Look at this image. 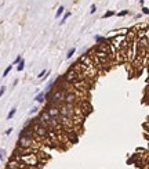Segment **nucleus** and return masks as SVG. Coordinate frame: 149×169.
Returning a JSON list of instances; mask_svg holds the SVG:
<instances>
[{"instance_id": "f257e3e1", "label": "nucleus", "mask_w": 149, "mask_h": 169, "mask_svg": "<svg viewBox=\"0 0 149 169\" xmlns=\"http://www.w3.org/2000/svg\"><path fill=\"white\" fill-rule=\"evenodd\" d=\"M46 108H47V112H49L53 118H57V117L59 115V108H58V107H55L53 103H49Z\"/></svg>"}, {"instance_id": "f03ea898", "label": "nucleus", "mask_w": 149, "mask_h": 169, "mask_svg": "<svg viewBox=\"0 0 149 169\" xmlns=\"http://www.w3.org/2000/svg\"><path fill=\"white\" fill-rule=\"evenodd\" d=\"M35 100L37 101V103H43L44 100H46V92H42V93H39L35 97Z\"/></svg>"}, {"instance_id": "7ed1b4c3", "label": "nucleus", "mask_w": 149, "mask_h": 169, "mask_svg": "<svg viewBox=\"0 0 149 169\" xmlns=\"http://www.w3.org/2000/svg\"><path fill=\"white\" fill-rule=\"evenodd\" d=\"M24 68H25V60L24 58H21V60L18 61V65H17V71L21 72V71H24Z\"/></svg>"}, {"instance_id": "20e7f679", "label": "nucleus", "mask_w": 149, "mask_h": 169, "mask_svg": "<svg viewBox=\"0 0 149 169\" xmlns=\"http://www.w3.org/2000/svg\"><path fill=\"white\" fill-rule=\"evenodd\" d=\"M64 11H65V7L61 6L59 8H58V10H57V14H55V17H57V18H59V17L62 15V14H64Z\"/></svg>"}, {"instance_id": "39448f33", "label": "nucleus", "mask_w": 149, "mask_h": 169, "mask_svg": "<svg viewBox=\"0 0 149 169\" xmlns=\"http://www.w3.org/2000/svg\"><path fill=\"white\" fill-rule=\"evenodd\" d=\"M15 112H17V108H12L11 111L8 112V115H7V119H12V117L15 115Z\"/></svg>"}, {"instance_id": "423d86ee", "label": "nucleus", "mask_w": 149, "mask_h": 169, "mask_svg": "<svg viewBox=\"0 0 149 169\" xmlns=\"http://www.w3.org/2000/svg\"><path fill=\"white\" fill-rule=\"evenodd\" d=\"M11 69H12V65H11V64H10V65H8V67H7V68L4 69V72H3V76L6 78V76L8 75V74H10V71H11Z\"/></svg>"}, {"instance_id": "0eeeda50", "label": "nucleus", "mask_w": 149, "mask_h": 169, "mask_svg": "<svg viewBox=\"0 0 149 169\" xmlns=\"http://www.w3.org/2000/svg\"><path fill=\"white\" fill-rule=\"evenodd\" d=\"M69 17H70V13H66V14H65V15H64V18H62V21L59 22V25H64V24H65V21H66Z\"/></svg>"}, {"instance_id": "6e6552de", "label": "nucleus", "mask_w": 149, "mask_h": 169, "mask_svg": "<svg viewBox=\"0 0 149 169\" xmlns=\"http://www.w3.org/2000/svg\"><path fill=\"white\" fill-rule=\"evenodd\" d=\"M74 51H76V49H74V47H72V49L68 51V54H66V58H70V57L74 54Z\"/></svg>"}, {"instance_id": "1a4fd4ad", "label": "nucleus", "mask_w": 149, "mask_h": 169, "mask_svg": "<svg viewBox=\"0 0 149 169\" xmlns=\"http://www.w3.org/2000/svg\"><path fill=\"white\" fill-rule=\"evenodd\" d=\"M112 15H115V11H106V13L102 15V18H108V17H112Z\"/></svg>"}, {"instance_id": "9d476101", "label": "nucleus", "mask_w": 149, "mask_h": 169, "mask_svg": "<svg viewBox=\"0 0 149 169\" xmlns=\"http://www.w3.org/2000/svg\"><path fill=\"white\" fill-rule=\"evenodd\" d=\"M95 11H97V6H95V4H91V10H90V13L95 14Z\"/></svg>"}, {"instance_id": "9b49d317", "label": "nucleus", "mask_w": 149, "mask_h": 169, "mask_svg": "<svg viewBox=\"0 0 149 169\" xmlns=\"http://www.w3.org/2000/svg\"><path fill=\"white\" fill-rule=\"evenodd\" d=\"M127 14H128V11H127V10H124V11H120L118 15L119 17H124V15H127Z\"/></svg>"}, {"instance_id": "f8f14e48", "label": "nucleus", "mask_w": 149, "mask_h": 169, "mask_svg": "<svg viewBox=\"0 0 149 169\" xmlns=\"http://www.w3.org/2000/svg\"><path fill=\"white\" fill-rule=\"evenodd\" d=\"M95 40H97V42H101V40H105V39L102 38V36H99V35H97V36H95Z\"/></svg>"}, {"instance_id": "ddd939ff", "label": "nucleus", "mask_w": 149, "mask_h": 169, "mask_svg": "<svg viewBox=\"0 0 149 169\" xmlns=\"http://www.w3.org/2000/svg\"><path fill=\"white\" fill-rule=\"evenodd\" d=\"M4 92H6V88L3 86V88L0 89V97H3V94H4Z\"/></svg>"}, {"instance_id": "4468645a", "label": "nucleus", "mask_w": 149, "mask_h": 169, "mask_svg": "<svg viewBox=\"0 0 149 169\" xmlns=\"http://www.w3.org/2000/svg\"><path fill=\"white\" fill-rule=\"evenodd\" d=\"M19 60H21V56H18V57H17V58L14 60V63H12L11 65H14V64H18V61H19Z\"/></svg>"}, {"instance_id": "2eb2a0df", "label": "nucleus", "mask_w": 149, "mask_h": 169, "mask_svg": "<svg viewBox=\"0 0 149 169\" xmlns=\"http://www.w3.org/2000/svg\"><path fill=\"white\" fill-rule=\"evenodd\" d=\"M35 112H37V108H36V107H33L31 111H29V114H35Z\"/></svg>"}, {"instance_id": "dca6fc26", "label": "nucleus", "mask_w": 149, "mask_h": 169, "mask_svg": "<svg viewBox=\"0 0 149 169\" xmlns=\"http://www.w3.org/2000/svg\"><path fill=\"white\" fill-rule=\"evenodd\" d=\"M44 74H46V71H42V72H40V74L37 75V78H40V79H42V78H43V75H44Z\"/></svg>"}, {"instance_id": "f3484780", "label": "nucleus", "mask_w": 149, "mask_h": 169, "mask_svg": "<svg viewBox=\"0 0 149 169\" xmlns=\"http://www.w3.org/2000/svg\"><path fill=\"white\" fill-rule=\"evenodd\" d=\"M3 155H4V150H0V161L3 159Z\"/></svg>"}, {"instance_id": "a211bd4d", "label": "nucleus", "mask_w": 149, "mask_h": 169, "mask_svg": "<svg viewBox=\"0 0 149 169\" xmlns=\"http://www.w3.org/2000/svg\"><path fill=\"white\" fill-rule=\"evenodd\" d=\"M11 132H12L11 128H10V129H7V130H6V135H7V136H8V135H11Z\"/></svg>"}, {"instance_id": "6ab92c4d", "label": "nucleus", "mask_w": 149, "mask_h": 169, "mask_svg": "<svg viewBox=\"0 0 149 169\" xmlns=\"http://www.w3.org/2000/svg\"><path fill=\"white\" fill-rule=\"evenodd\" d=\"M142 11H144V14H148L149 11H148V8L146 7H142Z\"/></svg>"}]
</instances>
